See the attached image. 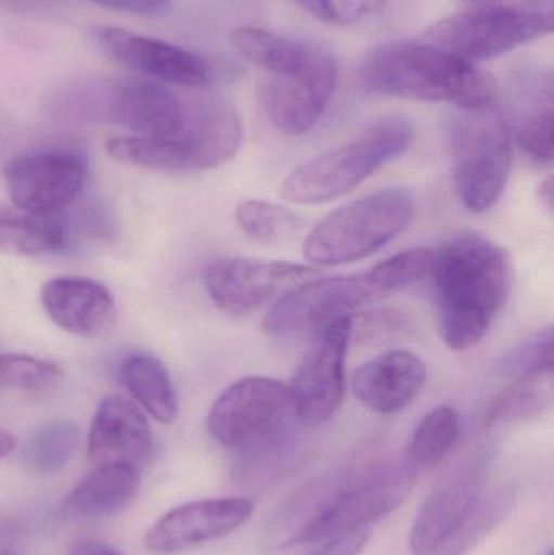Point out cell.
I'll use <instances>...</instances> for the list:
<instances>
[{
	"label": "cell",
	"mask_w": 554,
	"mask_h": 555,
	"mask_svg": "<svg viewBox=\"0 0 554 555\" xmlns=\"http://www.w3.org/2000/svg\"><path fill=\"white\" fill-rule=\"evenodd\" d=\"M93 36L111 61L139 77L184 88H202L211 80L208 62L181 46L117 26H96Z\"/></svg>",
	"instance_id": "obj_14"
},
{
	"label": "cell",
	"mask_w": 554,
	"mask_h": 555,
	"mask_svg": "<svg viewBox=\"0 0 554 555\" xmlns=\"http://www.w3.org/2000/svg\"><path fill=\"white\" fill-rule=\"evenodd\" d=\"M488 456H471L448 473L426 499L410 533L415 555L433 553L458 537L477 514L487 481Z\"/></svg>",
	"instance_id": "obj_13"
},
{
	"label": "cell",
	"mask_w": 554,
	"mask_h": 555,
	"mask_svg": "<svg viewBox=\"0 0 554 555\" xmlns=\"http://www.w3.org/2000/svg\"><path fill=\"white\" fill-rule=\"evenodd\" d=\"M546 555H553V553H549V554H546Z\"/></svg>",
	"instance_id": "obj_44"
},
{
	"label": "cell",
	"mask_w": 554,
	"mask_h": 555,
	"mask_svg": "<svg viewBox=\"0 0 554 555\" xmlns=\"http://www.w3.org/2000/svg\"><path fill=\"white\" fill-rule=\"evenodd\" d=\"M467 2L475 3V5H490V3L497 2V0H467Z\"/></svg>",
	"instance_id": "obj_42"
},
{
	"label": "cell",
	"mask_w": 554,
	"mask_h": 555,
	"mask_svg": "<svg viewBox=\"0 0 554 555\" xmlns=\"http://www.w3.org/2000/svg\"><path fill=\"white\" fill-rule=\"evenodd\" d=\"M435 249H413L389 257L368 270L366 276L377 299L400 293L428 278Z\"/></svg>",
	"instance_id": "obj_29"
},
{
	"label": "cell",
	"mask_w": 554,
	"mask_h": 555,
	"mask_svg": "<svg viewBox=\"0 0 554 555\" xmlns=\"http://www.w3.org/2000/svg\"><path fill=\"white\" fill-rule=\"evenodd\" d=\"M140 485L142 475L132 463L100 465L72 489L62 511L72 517H114L133 504Z\"/></svg>",
	"instance_id": "obj_23"
},
{
	"label": "cell",
	"mask_w": 554,
	"mask_h": 555,
	"mask_svg": "<svg viewBox=\"0 0 554 555\" xmlns=\"http://www.w3.org/2000/svg\"><path fill=\"white\" fill-rule=\"evenodd\" d=\"M153 433L145 414L123 397H106L94 413L87 439L88 460L94 466L132 463L150 455Z\"/></svg>",
	"instance_id": "obj_20"
},
{
	"label": "cell",
	"mask_w": 554,
	"mask_h": 555,
	"mask_svg": "<svg viewBox=\"0 0 554 555\" xmlns=\"http://www.w3.org/2000/svg\"><path fill=\"white\" fill-rule=\"evenodd\" d=\"M172 139L181 158V171L220 168L243 146V119L227 100L195 98L185 101L184 127Z\"/></svg>",
	"instance_id": "obj_17"
},
{
	"label": "cell",
	"mask_w": 554,
	"mask_h": 555,
	"mask_svg": "<svg viewBox=\"0 0 554 555\" xmlns=\"http://www.w3.org/2000/svg\"><path fill=\"white\" fill-rule=\"evenodd\" d=\"M13 133H15V122H13L10 114L0 109V150L12 140Z\"/></svg>",
	"instance_id": "obj_39"
},
{
	"label": "cell",
	"mask_w": 554,
	"mask_h": 555,
	"mask_svg": "<svg viewBox=\"0 0 554 555\" xmlns=\"http://www.w3.org/2000/svg\"><path fill=\"white\" fill-rule=\"evenodd\" d=\"M67 555H124L114 550L109 544L98 543V541H78L68 550Z\"/></svg>",
	"instance_id": "obj_38"
},
{
	"label": "cell",
	"mask_w": 554,
	"mask_h": 555,
	"mask_svg": "<svg viewBox=\"0 0 554 555\" xmlns=\"http://www.w3.org/2000/svg\"><path fill=\"white\" fill-rule=\"evenodd\" d=\"M338 65L331 52L315 46L295 70L269 74L260 100L270 122L286 135L299 137L318 126L335 94Z\"/></svg>",
	"instance_id": "obj_11"
},
{
	"label": "cell",
	"mask_w": 554,
	"mask_h": 555,
	"mask_svg": "<svg viewBox=\"0 0 554 555\" xmlns=\"http://www.w3.org/2000/svg\"><path fill=\"white\" fill-rule=\"evenodd\" d=\"M230 42L247 62L269 74H286L301 67L315 44L276 35L257 26H240L230 35Z\"/></svg>",
	"instance_id": "obj_26"
},
{
	"label": "cell",
	"mask_w": 554,
	"mask_h": 555,
	"mask_svg": "<svg viewBox=\"0 0 554 555\" xmlns=\"http://www.w3.org/2000/svg\"><path fill=\"white\" fill-rule=\"evenodd\" d=\"M549 397L539 385V378L514 380L513 387L506 388L491 404L487 414L488 427L527 421L545 411Z\"/></svg>",
	"instance_id": "obj_32"
},
{
	"label": "cell",
	"mask_w": 554,
	"mask_h": 555,
	"mask_svg": "<svg viewBox=\"0 0 554 555\" xmlns=\"http://www.w3.org/2000/svg\"><path fill=\"white\" fill-rule=\"evenodd\" d=\"M360 81L371 93L455 107L497 101V81L491 75L422 39L374 49L361 65Z\"/></svg>",
	"instance_id": "obj_3"
},
{
	"label": "cell",
	"mask_w": 554,
	"mask_h": 555,
	"mask_svg": "<svg viewBox=\"0 0 554 555\" xmlns=\"http://www.w3.org/2000/svg\"><path fill=\"white\" fill-rule=\"evenodd\" d=\"M80 443V433L74 423L59 421L39 429L26 449V462L39 473H52L64 468Z\"/></svg>",
	"instance_id": "obj_30"
},
{
	"label": "cell",
	"mask_w": 554,
	"mask_h": 555,
	"mask_svg": "<svg viewBox=\"0 0 554 555\" xmlns=\"http://www.w3.org/2000/svg\"><path fill=\"white\" fill-rule=\"evenodd\" d=\"M540 201L545 204L550 211L553 210V179L549 178L540 184L539 189Z\"/></svg>",
	"instance_id": "obj_40"
},
{
	"label": "cell",
	"mask_w": 554,
	"mask_h": 555,
	"mask_svg": "<svg viewBox=\"0 0 554 555\" xmlns=\"http://www.w3.org/2000/svg\"><path fill=\"white\" fill-rule=\"evenodd\" d=\"M62 378L61 365L26 354H0V388L41 391Z\"/></svg>",
	"instance_id": "obj_33"
},
{
	"label": "cell",
	"mask_w": 554,
	"mask_h": 555,
	"mask_svg": "<svg viewBox=\"0 0 554 555\" xmlns=\"http://www.w3.org/2000/svg\"><path fill=\"white\" fill-rule=\"evenodd\" d=\"M15 449V439L5 430H0V459L9 455Z\"/></svg>",
	"instance_id": "obj_41"
},
{
	"label": "cell",
	"mask_w": 554,
	"mask_h": 555,
	"mask_svg": "<svg viewBox=\"0 0 554 555\" xmlns=\"http://www.w3.org/2000/svg\"><path fill=\"white\" fill-rule=\"evenodd\" d=\"M553 88L552 75L527 74L516 78L510 91V116L504 114L520 152L539 165L553 162Z\"/></svg>",
	"instance_id": "obj_22"
},
{
	"label": "cell",
	"mask_w": 554,
	"mask_h": 555,
	"mask_svg": "<svg viewBox=\"0 0 554 555\" xmlns=\"http://www.w3.org/2000/svg\"><path fill=\"white\" fill-rule=\"evenodd\" d=\"M104 9L117 12L133 13V15H162L169 10L171 0H90Z\"/></svg>",
	"instance_id": "obj_36"
},
{
	"label": "cell",
	"mask_w": 554,
	"mask_h": 555,
	"mask_svg": "<svg viewBox=\"0 0 554 555\" xmlns=\"http://www.w3.org/2000/svg\"><path fill=\"white\" fill-rule=\"evenodd\" d=\"M67 243V224L57 215L0 207V253L36 257L65 249Z\"/></svg>",
	"instance_id": "obj_25"
},
{
	"label": "cell",
	"mask_w": 554,
	"mask_h": 555,
	"mask_svg": "<svg viewBox=\"0 0 554 555\" xmlns=\"http://www.w3.org/2000/svg\"><path fill=\"white\" fill-rule=\"evenodd\" d=\"M553 26V0H523L514 5L490 3L439 20L422 41L475 64L550 35Z\"/></svg>",
	"instance_id": "obj_7"
},
{
	"label": "cell",
	"mask_w": 554,
	"mask_h": 555,
	"mask_svg": "<svg viewBox=\"0 0 554 555\" xmlns=\"http://www.w3.org/2000/svg\"><path fill=\"white\" fill-rule=\"evenodd\" d=\"M234 217L247 237L262 244L283 243L296 236L302 228V220L295 211L273 202H241Z\"/></svg>",
	"instance_id": "obj_28"
},
{
	"label": "cell",
	"mask_w": 554,
	"mask_h": 555,
	"mask_svg": "<svg viewBox=\"0 0 554 555\" xmlns=\"http://www.w3.org/2000/svg\"><path fill=\"white\" fill-rule=\"evenodd\" d=\"M513 143L510 124L497 101L455 107L449 146L455 191L465 208L484 214L503 197L513 168Z\"/></svg>",
	"instance_id": "obj_5"
},
{
	"label": "cell",
	"mask_w": 554,
	"mask_h": 555,
	"mask_svg": "<svg viewBox=\"0 0 554 555\" xmlns=\"http://www.w3.org/2000/svg\"><path fill=\"white\" fill-rule=\"evenodd\" d=\"M416 473L407 460H368L319 479L276 520L282 546L324 543L387 517L412 494Z\"/></svg>",
	"instance_id": "obj_1"
},
{
	"label": "cell",
	"mask_w": 554,
	"mask_h": 555,
	"mask_svg": "<svg viewBox=\"0 0 554 555\" xmlns=\"http://www.w3.org/2000/svg\"><path fill=\"white\" fill-rule=\"evenodd\" d=\"M461 439V417L452 406L429 411L413 433L407 449V462L418 472L433 468L455 449Z\"/></svg>",
	"instance_id": "obj_27"
},
{
	"label": "cell",
	"mask_w": 554,
	"mask_h": 555,
	"mask_svg": "<svg viewBox=\"0 0 554 555\" xmlns=\"http://www.w3.org/2000/svg\"><path fill=\"white\" fill-rule=\"evenodd\" d=\"M553 328L539 330L500 358L497 371L511 380L542 378L553 372Z\"/></svg>",
	"instance_id": "obj_31"
},
{
	"label": "cell",
	"mask_w": 554,
	"mask_h": 555,
	"mask_svg": "<svg viewBox=\"0 0 554 555\" xmlns=\"http://www.w3.org/2000/svg\"><path fill=\"white\" fill-rule=\"evenodd\" d=\"M318 275L312 266L263 259H223L205 272L211 302L228 315H247L269 302L283 287Z\"/></svg>",
	"instance_id": "obj_15"
},
{
	"label": "cell",
	"mask_w": 554,
	"mask_h": 555,
	"mask_svg": "<svg viewBox=\"0 0 554 555\" xmlns=\"http://www.w3.org/2000/svg\"><path fill=\"white\" fill-rule=\"evenodd\" d=\"M439 333L454 351H467L490 332L513 287V260L504 247L465 231L433 253Z\"/></svg>",
	"instance_id": "obj_2"
},
{
	"label": "cell",
	"mask_w": 554,
	"mask_h": 555,
	"mask_svg": "<svg viewBox=\"0 0 554 555\" xmlns=\"http://www.w3.org/2000/svg\"><path fill=\"white\" fill-rule=\"evenodd\" d=\"M407 189H386L350 202L325 217L305 241L312 266H344L366 259L396 240L415 217Z\"/></svg>",
	"instance_id": "obj_6"
},
{
	"label": "cell",
	"mask_w": 554,
	"mask_h": 555,
	"mask_svg": "<svg viewBox=\"0 0 554 555\" xmlns=\"http://www.w3.org/2000/svg\"><path fill=\"white\" fill-rule=\"evenodd\" d=\"M254 514L246 498L205 499L179 505L163 515L146 533V550L171 555L221 540L243 527Z\"/></svg>",
	"instance_id": "obj_16"
},
{
	"label": "cell",
	"mask_w": 554,
	"mask_h": 555,
	"mask_svg": "<svg viewBox=\"0 0 554 555\" xmlns=\"http://www.w3.org/2000/svg\"><path fill=\"white\" fill-rule=\"evenodd\" d=\"M507 505L510 504H507L506 499L485 504L484 507L478 508L477 514L474 515V518L468 521L467 527L458 537L452 538L445 546L438 547L433 553L420 555H464L468 553L478 541L484 540L487 533H490L497 527L498 521L506 514Z\"/></svg>",
	"instance_id": "obj_35"
},
{
	"label": "cell",
	"mask_w": 554,
	"mask_h": 555,
	"mask_svg": "<svg viewBox=\"0 0 554 555\" xmlns=\"http://www.w3.org/2000/svg\"><path fill=\"white\" fill-rule=\"evenodd\" d=\"M353 320L340 317L314 332L288 390L299 423L318 427L340 410L347 388V354Z\"/></svg>",
	"instance_id": "obj_9"
},
{
	"label": "cell",
	"mask_w": 554,
	"mask_h": 555,
	"mask_svg": "<svg viewBox=\"0 0 554 555\" xmlns=\"http://www.w3.org/2000/svg\"><path fill=\"white\" fill-rule=\"evenodd\" d=\"M119 377L133 400L162 424L178 420L179 401L166 365L156 356L133 352L120 361Z\"/></svg>",
	"instance_id": "obj_24"
},
{
	"label": "cell",
	"mask_w": 554,
	"mask_h": 555,
	"mask_svg": "<svg viewBox=\"0 0 554 555\" xmlns=\"http://www.w3.org/2000/svg\"><path fill=\"white\" fill-rule=\"evenodd\" d=\"M107 119L140 137L172 139L185 120V101L162 81L145 77L117 80L107 94Z\"/></svg>",
	"instance_id": "obj_18"
},
{
	"label": "cell",
	"mask_w": 554,
	"mask_h": 555,
	"mask_svg": "<svg viewBox=\"0 0 554 555\" xmlns=\"http://www.w3.org/2000/svg\"><path fill=\"white\" fill-rule=\"evenodd\" d=\"M295 420L288 387L275 378L253 375L220 395L207 426L221 446L246 453L296 434Z\"/></svg>",
	"instance_id": "obj_8"
},
{
	"label": "cell",
	"mask_w": 554,
	"mask_h": 555,
	"mask_svg": "<svg viewBox=\"0 0 554 555\" xmlns=\"http://www.w3.org/2000/svg\"><path fill=\"white\" fill-rule=\"evenodd\" d=\"M87 181V156L68 146L23 153L5 168L10 198L28 214L57 215L80 197Z\"/></svg>",
	"instance_id": "obj_10"
},
{
	"label": "cell",
	"mask_w": 554,
	"mask_h": 555,
	"mask_svg": "<svg viewBox=\"0 0 554 555\" xmlns=\"http://www.w3.org/2000/svg\"><path fill=\"white\" fill-rule=\"evenodd\" d=\"M319 22L334 26H351L376 15L387 0H292Z\"/></svg>",
	"instance_id": "obj_34"
},
{
	"label": "cell",
	"mask_w": 554,
	"mask_h": 555,
	"mask_svg": "<svg viewBox=\"0 0 554 555\" xmlns=\"http://www.w3.org/2000/svg\"><path fill=\"white\" fill-rule=\"evenodd\" d=\"M366 543V533L353 531V533L342 534V537L324 541L321 547L306 555H358L364 550Z\"/></svg>",
	"instance_id": "obj_37"
},
{
	"label": "cell",
	"mask_w": 554,
	"mask_h": 555,
	"mask_svg": "<svg viewBox=\"0 0 554 555\" xmlns=\"http://www.w3.org/2000/svg\"><path fill=\"white\" fill-rule=\"evenodd\" d=\"M41 302L59 328L83 338L106 332L116 310L113 294L106 286L81 276L49 280L42 286Z\"/></svg>",
	"instance_id": "obj_21"
},
{
	"label": "cell",
	"mask_w": 554,
	"mask_h": 555,
	"mask_svg": "<svg viewBox=\"0 0 554 555\" xmlns=\"http://www.w3.org/2000/svg\"><path fill=\"white\" fill-rule=\"evenodd\" d=\"M0 555H20L18 553H13V551H3Z\"/></svg>",
	"instance_id": "obj_43"
},
{
	"label": "cell",
	"mask_w": 554,
	"mask_h": 555,
	"mask_svg": "<svg viewBox=\"0 0 554 555\" xmlns=\"http://www.w3.org/2000/svg\"><path fill=\"white\" fill-rule=\"evenodd\" d=\"M428 378L426 364L405 349H394L371 359L355 371V397L379 414L405 410L422 393Z\"/></svg>",
	"instance_id": "obj_19"
},
{
	"label": "cell",
	"mask_w": 554,
	"mask_h": 555,
	"mask_svg": "<svg viewBox=\"0 0 554 555\" xmlns=\"http://www.w3.org/2000/svg\"><path fill=\"white\" fill-rule=\"evenodd\" d=\"M412 140V124L403 117L376 120L348 142L298 166L283 181L280 197L296 205L324 204L342 197L403 155Z\"/></svg>",
	"instance_id": "obj_4"
},
{
	"label": "cell",
	"mask_w": 554,
	"mask_h": 555,
	"mask_svg": "<svg viewBox=\"0 0 554 555\" xmlns=\"http://www.w3.org/2000/svg\"><path fill=\"white\" fill-rule=\"evenodd\" d=\"M371 300L377 296L366 273L308 280L276 300L263 319V330L273 336L318 332Z\"/></svg>",
	"instance_id": "obj_12"
}]
</instances>
